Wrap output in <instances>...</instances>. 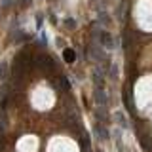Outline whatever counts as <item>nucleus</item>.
I'll return each mask as SVG.
<instances>
[{"mask_svg":"<svg viewBox=\"0 0 152 152\" xmlns=\"http://www.w3.org/2000/svg\"><path fill=\"white\" fill-rule=\"evenodd\" d=\"M99 42H101V46L114 48V40H112L110 32H107V31H99Z\"/></svg>","mask_w":152,"mask_h":152,"instance_id":"obj_1","label":"nucleus"},{"mask_svg":"<svg viewBox=\"0 0 152 152\" xmlns=\"http://www.w3.org/2000/svg\"><path fill=\"white\" fill-rule=\"evenodd\" d=\"M93 133H95V135H97L101 141L108 139V129H107V127H103V124H95V126H93Z\"/></svg>","mask_w":152,"mask_h":152,"instance_id":"obj_2","label":"nucleus"},{"mask_svg":"<svg viewBox=\"0 0 152 152\" xmlns=\"http://www.w3.org/2000/svg\"><path fill=\"white\" fill-rule=\"evenodd\" d=\"M65 59H66V61H72V59H74V53H72L70 50H65Z\"/></svg>","mask_w":152,"mask_h":152,"instance_id":"obj_3","label":"nucleus"}]
</instances>
